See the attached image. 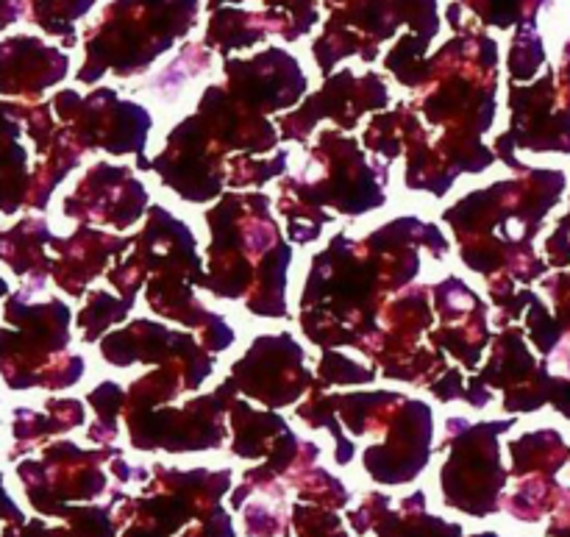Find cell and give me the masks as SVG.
Masks as SVG:
<instances>
[{
  "instance_id": "6da1fadb",
  "label": "cell",
  "mask_w": 570,
  "mask_h": 537,
  "mask_svg": "<svg viewBox=\"0 0 570 537\" xmlns=\"http://www.w3.org/2000/svg\"><path fill=\"white\" fill-rule=\"evenodd\" d=\"M195 20V0H117L106 11V22L87 45L89 61L81 81H95L106 67L128 76L148 65L154 56L189 31Z\"/></svg>"
},
{
  "instance_id": "7a4b0ae2",
  "label": "cell",
  "mask_w": 570,
  "mask_h": 537,
  "mask_svg": "<svg viewBox=\"0 0 570 537\" xmlns=\"http://www.w3.org/2000/svg\"><path fill=\"white\" fill-rule=\"evenodd\" d=\"M546 0H468L476 14H482L484 22H493V26H512V22H521V26H534V14L543 6Z\"/></svg>"
},
{
  "instance_id": "3957f363",
  "label": "cell",
  "mask_w": 570,
  "mask_h": 537,
  "mask_svg": "<svg viewBox=\"0 0 570 537\" xmlns=\"http://www.w3.org/2000/svg\"><path fill=\"white\" fill-rule=\"evenodd\" d=\"M95 0H37L33 6V20L50 33H67L72 45V28L70 22L81 17L83 11L92 6Z\"/></svg>"
},
{
  "instance_id": "277c9868",
  "label": "cell",
  "mask_w": 570,
  "mask_h": 537,
  "mask_svg": "<svg viewBox=\"0 0 570 537\" xmlns=\"http://www.w3.org/2000/svg\"><path fill=\"white\" fill-rule=\"evenodd\" d=\"M546 61L543 42H540L534 26H521L518 28L515 45H512L510 53V70L515 78H532L534 70Z\"/></svg>"
},
{
  "instance_id": "5b68a950",
  "label": "cell",
  "mask_w": 570,
  "mask_h": 537,
  "mask_svg": "<svg viewBox=\"0 0 570 537\" xmlns=\"http://www.w3.org/2000/svg\"><path fill=\"white\" fill-rule=\"evenodd\" d=\"M549 254L554 262H566L570 256V215L560 223L554 237L549 240Z\"/></svg>"
},
{
  "instance_id": "8992f818",
  "label": "cell",
  "mask_w": 570,
  "mask_h": 537,
  "mask_svg": "<svg viewBox=\"0 0 570 537\" xmlns=\"http://www.w3.org/2000/svg\"><path fill=\"white\" fill-rule=\"evenodd\" d=\"M549 282L560 284V290L554 287V301H557V306H560V315H562V321L570 323V276L549 279Z\"/></svg>"
},
{
  "instance_id": "52a82bcc",
  "label": "cell",
  "mask_w": 570,
  "mask_h": 537,
  "mask_svg": "<svg viewBox=\"0 0 570 537\" xmlns=\"http://www.w3.org/2000/svg\"><path fill=\"white\" fill-rule=\"evenodd\" d=\"M562 84H566V95L570 100V42L566 45V61H562Z\"/></svg>"
}]
</instances>
